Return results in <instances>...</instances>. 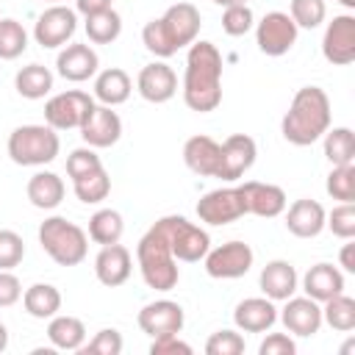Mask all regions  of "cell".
Segmentation results:
<instances>
[{
	"label": "cell",
	"mask_w": 355,
	"mask_h": 355,
	"mask_svg": "<svg viewBox=\"0 0 355 355\" xmlns=\"http://www.w3.org/2000/svg\"><path fill=\"white\" fill-rule=\"evenodd\" d=\"M183 103L208 114L222 103V53L211 42H191L186 53V75H183Z\"/></svg>",
	"instance_id": "1"
},
{
	"label": "cell",
	"mask_w": 355,
	"mask_h": 355,
	"mask_svg": "<svg viewBox=\"0 0 355 355\" xmlns=\"http://www.w3.org/2000/svg\"><path fill=\"white\" fill-rule=\"evenodd\" d=\"M330 128V97L319 86H302L291 97L288 111L283 114L280 133L297 147H308L324 136Z\"/></svg>",
	"instance_id": "2"
},
{
	"label": "cell",
	"mask_w": 355,
	"mask_h": 355,
	"mask_svg": "<svg viewBox=\"0 0 355 355\" xmlns=\"http://www.w3.org/2000/svg\"><path fill=\"white\" fill-rule=\"evenodd\" d=\"M136 261H139V272H141V280L155 288V291H172L180 280V272H178V261L169 250V239L164 233V227L155 222L141 239H139V247H136Z\"/></svg>",
	"instance_id": "3"
},
{
	"label": "cell",
	"mask_w": 355,
	"mask_h": 355,
	"mask_svg": "<svg viewBox=\"0 0 355 355\" xmlns=\"http://www.w3.org/2000/svg\"><path fill=\"white\" fill-rule=\"evenodd\" d=\"M39 244L58 266H78L89 252L86 230L64 216H50L39 225Z\"/></svg>",
	"instance_id": "4"
},
{
	"label": "cell",
	"mask_w": 355,
	"mask_h": 355,
	"mask_svg": "<svg viewBox=\"0 0 355 355\" xmlns=\"http://www.w3.org/2000/svg\"><path fill=\"white\" fill-rule=\"evenodd\" d=\"M61 150L58 130L44 125H19L8 136V155L19 166H44L55 161Z\"/></svg>",
	"instance_id": "5"
},
{
	"label": "cell",
	"mask_w": 355,
	"mask_h": 355,
	"mask_svg": "<svg viewBox=\"0 0 355 355\" xmlns=\"http://www.w3.org/2000/svg\"><path fill=\"white\" fill-rule=\"evenodd\" d=\"M158 225L164 227L166 239H169V250L175 255V261H183V263H194V261H202L205 252L211 250V239L208 233L189 222L186 216H178V214H169V216H161Z\"/></svg>",
	"instance_id": "6"
},
{
	"label": "cell",
	"mask_w": 355,
	"mask_h": 355,
	"mask_svg": "<svg viewBox=\"0 0 355 355\" xmlns=\"http://www.w3.org/2000/svg\"><path fill=\"white\" fill-rule=\"evenodd\" d=\"M92 108H94L92 94H86L80 89H69V92L53 94L44 103V122L53 130H78Z\"/></svg>",
	"instance_id": "7"
},
{
	"label": "cell",
	"mask_w": 355,
	"mask_h": 355,
	"mask_svg": "<svg viewBox=\"0 0 355 355\" xmlns=\"http://www.w3.org/2000/svg\"><path fill=\"white\" fill-rule=\"evenodd\" d=\"M244 214H247V205H244V194H241L239 186H225V189L205 191L200 197V202H197L200 222L214 225V227L230 225V222L241 219Z\"/></svg>",
	"instance_id": "8"
},
{
	"label": "cell",
	"mask_w": 355,
	"mask_h": 355,
	"mask_svg": "<svg viewBox=\"0 0 355 355\" xmlns=\"http://www.w3.org/2000/svg\"><path fill=\"white\" fill-rule=\"evenodd\" d=\"M202 261H205V272L211 277H216V280H236V277H244L252 269L255 252L244 241H225V244L208 250Z\"/></svg>",
	"instance_id": "9"
},
{
	"label": "cell",
	"mask_w": 355,
	"mask_h": 355,
	"mask_svg": "<svg viewBox=\"0 0 355 355\" xmlns=\"http://www.w3.org/2000/svg\"><path fill=\"white\" fill-rule=\"evenodd\" d=\"M297 33H300V28L294 25V19L286 11H269L255 25V44L263 55L277 58V55H286L297 44Z\"/></svg>",
	"instance_id": "10"
},
{
	"label": "cell",
	"mask_w": 355,
	"mask_h": 355,
	"mask_svg": "<svg viewBox=\"0 0 355 355\" xmlns=\"http://www.w3.org/2000/svg\"><path fill=\"white\" fill-rule=\"evenodd\" d=\"M75 31H78V11L55 3L39 14V19L33 25V39L44 50H53V47L67 44Z\"/></svg>",
	"instance_id": "11"
},
{
	"label": "cell",
	"mask_w": 355,
	"mask_h": 355,
	"mask_svg": "<svg viewBox=\"0 0 355 355\" xmlns=\"http://www.w3.org/2000/svg\"><path fill=\"white\" fill-rule=\"evenodd\" d=\"M255 155H258V147H255V139L252 136H247V133L227 136L219 144V166H216V175L214 178L227 180V183H236L255 164Z\"/></svg>",
	"instance_id": "12"
},
{
	"label": "cell",
	"mask_w": 355,
	"mask_h": 355,
	"mask_svg": "<svg viewBox=\"0 0 355 355\" xmlns=\"http://www.w3.org/2000/svg\"><path fill=\"white\" fill-rule=\"evenodd\" d=\"M322 55L336 67H347L355 61V17L352 14H338L327 22L322 36Z\"/></svg>",
	"instance_id": "13"
},
{
	"label": "cell",
	"mask_w": 355,
	"mask_h": 355,
	"mask_svg": "<svg viewBox=\"0 0 355 355\" xmlns=\"http://www.w3.org/2000/svg\"><path fill=\"white\" fill-rule=\"evenodd\" d=\"M80 130V139L94 147V150H103V147H111L119 141L122 136V119L119 114L111 108V105H97L89 111V116L83 119V125L78 128Z\"/></svg>",
	"instance_id": "14"
},
{
	"label": "cell",
	"mask_w": 355,
	"mask_h": 355,
	"mask_svg": "<svg viewBox=\"0 0 355 355\" xmlns=\"http://www.w3.org/2000/svg\"><path fill=\"white\" fill-rule=\"evenodd\" d=\"M136 322H139L141 333H147L150 338H158V336L180 333L183 330V322H186V313L172 300H155V302H147L139 311Z\"/></svg>",
	"instance_id": "15"
},
{
	"label": "cell",
	"mask_w": 355,
	"mask_h": 355,
	"mask_svg": "<svg viewBox=\"0 0 355 355\" xmlns=\"http://www.w3.org/2000/svg\"><path fill=\"white\" fill-rule=\"evenodd\" d=\"M283 311H280V319L286 324L288 333L300 336V338H308V336H316L319 327H322V302L311 300V297H288L283 300Z\"/></svg>",
	"instance_id": "16"
},
{
	"label": "cell",
	"mask_w": 355,
	"mask_h": 355,
	"mask_svg": "<svg viewBox=\"0 0 355 355\" xmlns=\"http://www.w3.org/2000/svg\"><path fill=\"white\" fill-rule=\"evenodd\" d=\"M136 89H139V94L147 103H155L158 105V103H166V100L175 97V92H178V75H175V69L169 64L153 61V64L141 67V72L136 78Z\"/></svg>",
	"instance_id": "17"
},
{
	"label": "cell",
	"mask_w": 355,
	"mask_h": 355,
	"mask_svg": "<svg viewBox=\"0 0 355 355\" xmlns=\"http://www.w3.org/2000/svg\"><path fill=\"white\" fill-rule=\"evenodd\" d=\"M241 194H244V205H247V214H255V216H263V219H275L286 211L288 200H286V191L275 183H258V180H247L239 186Z\"/></svg>",
	"instance_id": "18"
},
{
	"label": "cell",
	"mask_w": 355,
	"mask_h": 355,
	"mask_svg": "<svg viewBox=\"0 0 355 355\" xmlns=\"http://www.w3.org/2000/svg\"><path fill=\"white\" fill-rule=\"evenodd\" d=\"M133 272V258H130V250L122 247L119 241L116 244H105L97 258H94V275L103 286L108 288H116L122 286Z\"/></svg>",
	"instance_id": "19"
},
{
	"label": "cell",
	"mask_w": 355,
	"mask_h": 355,
	"mask_svg": "<svg viewBox=\"0 0 355 355\" xmlns=\"http://www.w3.org/2000/svg\"><path fill=\"white\" fill-rule=\"evenodd\" d=\"M97 67H100V58L92 50V44H67L55 58L58 75L72 83H83V80L94 78Z\"/></svg>",
	"instance_id": "20"
},
{
	"label": "cell",
	"mask_w": 355,
	"mask_h": 355,
	"mask_svg": "<svg viewBox=\"0 0 355 355\" xmlns=\"http://www.w3.org/2000/svg\"><path fill=\"white\" fill-rule=\"evenodd\" d=\"M161 19H164V25H166V31H169V36H172L178 50L189 47L191 42H197L202 19H200V11H197L194 3H175V6H169L164 11Z\"/></svg>",
	"instance_id": "21"
},
{
	"label": "cell",
	"mask_w": 355,
	"mask_h": 355,
	"mask_svg": "<svg viewBox=\"0 0 355 355\" xmlns=\"http://www.w3.org/2000/svg\"><path fill=\"white\" fill-rule=\"evenodd\" d=\"M258 286L263 291V297H269L272 302H283L288 300L297 286H300V277H297V269L288 263V261H269L261 275H258Z\"/></svg>",
	"instance_id": "22"
},
{
	"label": "cell",
	"mask_w": 355,
	"mask_h": 355,
	"mask_svg": "<svg viewBox=\"0 0 355 355\" xmlns=\"http://www.w3.org/2000/svg\"><path fill=\"white\" fill-rule=\"evenodd\" d=\"M233 322L244 333H266L277 322V308L269 297H247L236 305Z\"/></svg>",
	"instance_id": "23"
},
{
	"label": "cell",
	"mask_w": 355,
	"mask_h": 355,
	"mask_svg": "<svg viewBox=\"0 0 355 355\" xmlns=\"http://www.w3.org/2000/svg\"><path fill=\"white\" fill-rule=\"evenodd\" d=\"M286 227L297 239H316L324 230V208L316 200H297L286 211Z\"/></svg>",
	"instance_id": "24"
},
{
	"label": "cell",
	"mask_w": 355,
	"mask_h": 355,
	"mask_svg": "<svg viewBox=\"0 0 355 355\" xmlns=\"http://www.w3.org/2000/svg\"><path fill=\"white\" fill-rule=\"evenodd\" d=\"M302 291L305 297L324 302L344 291V272L333 263H316L302 275Z\"/></svg>",
	"instance_id": "25"
},
{
	"label": "cell",
	"mask_w": 355,
	"mask_h": 355,
	"mask_svg": "<svg viewBox=\"0 0 355 355\" xmlns=\"http://www.w3.org/2000/svg\"><path fill=\"white\" fill-rule=\"evenodd\" d=\"M183 161L186 166L200 175V178H214L216 166H219V141H214L211 136H191L183 144Z\"/></svg>",
	"instance_id": "26"
},
{
	"label": "cell",
	"mask_w": 355,
	"mask_h": 355,
	"mask_svg": "<svg viewBox=\"0 0 355 355\" xmlns=\"http://www.w3.org/2000/svg\"><path fill=\"white\" fill-rule=\"evenodd\" d=\"M133 92L130 75L119 67H108L94 78V97L100 100V105H122Z\"/></svg>",
	"instance_id": "27"
},
{
	"label": "cell",
	"mask_w": 355,
	"mask_h": 355,
	"mask_svg": "<svg viewBox=\"0 0 355 355\" xmlns=\"http://www.w3.org/2000/svg\"><path fill=\"white\" fill-rule=\"evenodd\" d=\"M25 191H28V200H31L33 208L53 211L64 200V180L55 172H36L28 180V189Z\"/></svg>",
	"instance_id": "28"
},
{
	"label": "cell",
	"mask_w": 355,
	"mask_h": 355,
	"mask_svg": "<svg viewBox=\"0 0 355 355\" xmlns=\"http://www.w3.org/2000/svg\"><path fill=\"white\" fill-rule=\"evenodd\" d=\"M47 338L55 349H64V352H78L83 344H86V327L78 316H61L55 313L47 324Z\"/></svg>",
	"instance_id": "29"
},
{
	"label": "cell",
	"mask_w": 355,
	"mask_h": 355,
	"mask_svg": "<svg viewBox=\"0 0 355 355\" xmlns=\"http://www.w3.org/2000/svg\"><path fill=\"white\" fill-rule=\"evenodd\" d=\"M22 305L33 319H53L61 311V291L50 283H33L22 291Z\"/></svg>",
	"instance_id": "30"
},
{
	"label": "cell",
	"mask_w": 355,
	"mask_h": 355,
	"mask_svg": "<svg viewBox=\"0 0 355 355\" xmlns=\"http://www.w3.org/2000/svg\"><path fill=\"white\" fill-rule=\"evenodd\" d=\"M14 89L25 100H42L53 89V72L42 64H28L14 75Z\"/></svg>",
	"instance_id": "31"
},
{
	"label": "cell",
	"mask_w": 355,
	"mask_h": 355,
	"mask_svg": "<svg viewBox=\"0 0 355 355\" xmlns=\"http://www.w3.org/2000/svg\"><path fill=\"white\" fill-rule=\"evenodd\" d=\"M122 233H125V219H122L119 211L100 208L97 214H92V219H89V239L94 244H100V247L116 244L122 239Z\"/></svg>",
	"instance_id": "32"
},
{
	"label": "cell",
	"mask_w": 355,
	"mask_h": 355,
	"mask_svg": "<svg viewBox=\"0 0 355 355\" xmlns=\"http://www.w3.org/2000/svg\"><path fill=\"white\" fill-rule=\"evenodd\" d=\"M322 322H327L338 333L355 330V300L347 297L344 291L322 302Z\"/></svg>",
	"instance_id": "33"
},
{
	"label": "cell",
	"mask_w": 355,
	"mask_h": 355,
	"mask_svg": "<svg viewBox=\"0 0 355 355\" xmlns=\"http://www.w3.org/2000/svg\"><path fill=\"white\" fill-rule=\"evenodd\" d=\"M83 28H86V36H89L92 44H111L122 33V17L114 8H105L100 14L86 17V25Z\"/></svg>",
	"instance_id": "34"
},
{
	"label": "cell",
	"mask_w": 355,
	"mask_h": 355,
	"mask_svg": "<svg viewBox=\"0 0 355 355\" xmlns=\"http://www.w3.org/2000/svg\"><path fill=\"white\" fill-rule=\"evenodd\" d=\"M322 139H324V158L333 166L355 161V136L349 128H333V130L327 128Z\"/></svg>",
	"instance_id": "35"
},
{
	"label": "cell",
	"mask_w": 355,
	"mask_h": 355,
	"mask_svg": "<svg viewBox=\"0 0 355 355\" xmlns=\"http://www.w3.org/2000/svg\"><path fill=\"white\" fill-rule=\"evenodd\" d=\"M72 189H75V197L86 205H94V202H103L108 194H111V178L105 169H97V172H89L78 180H72Z\"/></svg>",
	"instance_id": "36"
},
{
	"label": "cell",
	"mask_w": 355,
	"mask_h": 355,
	"mask_svg": "<svg viewBox=\"0 0 355 355\" xmlns=\"http://www.w3.org/2000/svg\"><path fill=\"white\" fill-rule=\"evenodd\" d=\"M28 50V31L22 28V22L6 17L0 19V58L3 61H14Z\"/></svg>",
	"instance_id": "37"
},
{
	"label": "cell",
	"mask_w": 355,
	"mask_h": 355,
	"mask_svg": "<svg viewBox=\"0 0 355 355\" xmlns=\"http://www.w3.org/2000/svg\"><path fill=\"white\" fill-rule=\"evenodd\" d=\"M141 42H144V47H147L155 58H169V55L178 53V47H175V42H172V36H169V31H166V25H164L161 17H158V19H150V22L144 25Z\"/></svg>",
	"instance_id": "38"
},
{
	"label": "cell",
	"mask_w": 355,
	"mask_h": 355,
	"mask_svg": "<svg viewBox=\"0 0 355 355\" xmlns=\"http://www.w3.org/2000/svg\"><path fill=\"white\" fill-rule=\"evenodd\" d=\"M324 189L338 202H355V164L333 166L330 175H327Z\"/></svg>",
	"instance_id": "39"
},
{
	"label": "cell",
	"mask_w": 355,
	"mask_h": 355,
	"mask_svg": "<svg viewBox=\"0 0 355 355\" xmlns=\"http://www.w3.org/2000/svg\"><path fill=\"white\" fill-rule=\"evenodd\" d=\"M288 17L294 19L297 28L313 31V28H319L324 22L327 6H324V0H291L288 3Z\"/></svg>",
	"instance_id": "40"
},
{
	"label": "cell",
	"mask_w": 355,
	"mask_h": 355,
	"mask_svg": "<svg viewBox=\"0 0 355 355\" xmlns=\"http://www.w3.org/2000/svg\"><path fill=\"white\" fill-rule=\"evenodd\" d=\"M324 227H330L333 236L338 239H355V205L352 202H338L330 214H324Z\"/></svg>",
	"instance_id": "41"
},
{
	"label": "cell",
	"mask_w": 355,
	"mask_h": 355,
	"mask_svg": "<svg viewBox=\"0 0 355 355\" xmlns=\"http://www.w3.org/2000/svg\"><path fill=\"white\" fill-rule=\"evenodd\" d=\"M97 169H103V161L94 153V147H89V144L86 147H78V150H72L67 155V175L72 180H78V178H83L89 172H97Z\"/></svg>",
	"instance_id": "42"
},
{
	"label": "cell",
	"mask_w": 355,
	"mask_h": 355,
	"mask_svg": "<svg viewBox=\"0 0 355 355\" xmlns=\"http://www.w3.org/2000/svg\"><path fill=\"white\" fill-rule=\"evenodd\" d=\"M252 25H255V17H252V8L247 3L244 6H227L222 14V31L227 36H244Z\"/></svg>",
	"instance_id": "43"
},
{
	"label": "cell",
	"mask_w": 355,
	"mask_h": 355,
	"mask_svg": "<svg viewBox=\"0 0 355 355\" xmlns=\"http://www.w3.org/2000/svg\"><path fill=\"white\" fill-rule=\"evenodd\" d=\"M25 258V241L14 230H0V269H14Z\"/></svg>",
	"instance_id": "44"
},
{
	"label": "cell",
	"mask_w": 355,
	"mask_h": 355,
	"mask_svg": "<svg viewBox=\"0 0 355 355\" xmlns=\"http://www.w3.org/2000/svg\"><path fill=\"white\" fill-rule=\"evenodd\" d=\"M78 352H83V355H119L122 352V336H119V330L105 327L89 344H83Z\"/></svg>",
	"instance_id": "45"
},
{
	"label": "cell",
	"mask_w": 355,
	"mask_h": 355,
	"mask_svg": "<svg viewBox=\"0 0 355 355\" xmlns=\"http://www.w3.org/2000/svg\"><path fill=\"white\" fill-rule=\"evenodd\" d=\"M205 352L208 355H241L244 352V338L236 330H216L205 341Z\"/></svg>",
	"instance_id": "46"
},
{
	"label": "cell",
	"mask_w": 355,
	"mask_h": 355,
	"mask_svg": "<svg viewBox=\"0 0 355 355\" xmlns=\"http://www.w3.org/2000/svg\"><path fill=\"white\" fill-rule=\"evenodd\" d=\"M22 300V283L11 269H0V308H11Z\"/></svg>",
	"instance_id": "47"
},
{
	"label": "cell",
	"mask_w": 355,
	"mask_h": 355,
	"mask_svg": "<svg viewBox=\"0 0 355 355\" xmlns=\"http://www.w3.org/2000/svg\"><path fill=\"white\" fill-rule=\"evenodd\" d=\"M191 355V347L186 341L178 338V333H169V336H158L153 338L150 344V355Z\"/></svg>",
	"instance_id": "48"
},
{
	"label": "cell",
	"mask_w": 355,
	"mask_h": 355,
	"mask_svg": "<svg viewBox=\"0 0 355 355\" xmlns=\"http://www.w3.org/2000/svg\"><path fill=\"white\" fill-rule=\"evenodd\" d=\"M294 352L297 344L286 333H269L258 347V355H294Z\"/></svg>",
	"instance_id": "49"
},
{
	"label": "cell",
	"mask_w": 355,
	"mask_h": 355,
	"mask_svg": "<svg viewBox=\"0 0 355 355\" xmlns=\"http://www.w3.org/2000/svg\"><path fill=\"white\" fill-rule=\"evenodd\" d=\"M111 8V0H75V11L83 14V17H92V14H100Z\"/></svg>",
	"instance_id": "50"
},
{
	"label": "cell",
	"mask_w": 355,
	"mask_h": 355,
	"mask_svg": "<svg viewBox=\"0 0 355 355\" xmlns=\"http://www.w3.org/2000/svg\"><path fill=\"white\" fill-rule=\"evenodd\" d=\"M338 263H341L344 272H355V244H352V239H347V244L341 247V252H338Z\"/></svg>",
	"instance_id": "51"
},
{
	"label": "cell",
	"mask_w": 355,
	"mask_h": 355,
	"mask_svg": "<svg viewBox=\"0 0 355 355\" xmlns=\"http://www.w3.org/2000/svg\"><path fill=\"white\" fill-rule=\"evenodd\" d=\"M8 347V330H6V324L0 322V352Z\"/></svg>",
	"instance_id": "52"
},
{
	"label": "cell",
	"mask_w": 355,
	"mask_h": 355,
	"mask_svg": "<svg viewBox=\"0 0 355 355\" xmlns=\"http://www.w3.org/2000/svg\"><path fill=\"white\" fill-rule=\"evenodd\" d=\"M216 6H222V8H227V6H244L247 0H214Z\"/></svg>",
	"instance_id": "53"
},
{
	"label": "cell",
	"mask_w": 355,
	"mask_h": 355,
	"mask_svg": "<svg viewBox=\"0 0 355 355\" xmlns=\"http://www.w3.org/2000/svg\"><path fill=\"white\" fill-rule=\"evenodd\" d=\"M336 3H341L344 8H355V0H336Z\"/></svg>",
	"instance_id": "54"
},
{
	"label": "cell",
	"mask_w": 355,
	"mask_h": 355,
	"mask_svg": "<svg viewBox=\"0 0 355 355\" xmlns=\"http://www.w3.org/2000/svg\"><path fill=\"white\" fill-rule=\"evenodd\" d=\"M44 3H53V6H55V3H61V0H44Z\"/></svg>",
	"instance_id": "55"
}]
</instances>
